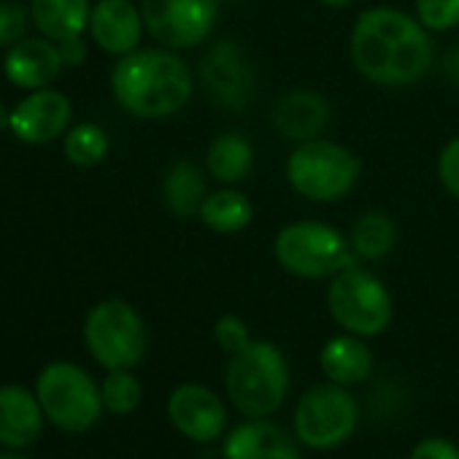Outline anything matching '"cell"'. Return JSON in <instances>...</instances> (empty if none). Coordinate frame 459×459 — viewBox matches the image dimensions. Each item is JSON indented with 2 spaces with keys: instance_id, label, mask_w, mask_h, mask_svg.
Listing matches in <instances>:
<instances>
[{
  "instance_id": "1",
  "label": "cell",
  "mask_w": 459,
  "mask_h": 459,
  "mask_svg": "<svg viewBox=\"0 0 459 459\" xmlns=\"http://www.w3.org/2000/svg\"><path fill=\"white\" fill-rule=\"evenodd\" d=\"M349 57L354 71L376 87H411L435 63L432 33L411 12L370 6L351 25Z\"/></svg>"
},
{
  "instance_id": "2",
  "label": "cell",
  "mask_w": 459,
  "mask_h": 459,
  "mask_svg": "<svg viewBox=\"0 0 459 459\" xmlns=\"http://www.w3.org/2000/svg\"><path fill=\"white\" fill-rule=\"evenodd\" d=\"M111 92L130 117L168 119L184 111L192 100L195 74L176 49L138 47L117 60L111 71Z\"/></svg>"
},
{
  "instance_id": "3",
  "label": "cell",
  "mask_w": 459,
  "mask_h": 459,
  "mask_svg": "<svg viewBox=\"0 0 459 459\" xmlns=\"http://www.w3.org/2000/svg\"><path fill=\"white\" fill-rule=\"evenodd\" d=\"M224 389L230 403L244 416H273L290 392V365L284 351L271 341H252L238 354H230Z\"/></svg>"
},
{
  "instance_id": "4",
  "label": "cell",
  "mask_w": 459,
  "mask_h": 459,
  "mask_svg": "<svg viewBox=\"0 0 459 459\" xmlns=\"http://www.w3.org/2000/svg\"><path fill=\"white\" fill-rule=\"evenodd\" d=\"M273 260L295 279L330 281L349 265L359 263L349 247V236L319 219H295L273 238Z\"/></svg>"
},
{
  "instance_id": "5",
  "label": "cell",
  "mask_w": 459,
  "mask_h": 459,
  "mask_svg": "<svg viewBox=\"0 0 459 459\" xmlns=\"http://www.w3.org/2000/svg\"><path fill=\"white\" fill-rule=\"evenodd\" d=\"M284 176L300 197L311 203H338L357 186L362 160L349 146L319 135L295 143L287 157Z\"/></svg>"
},
{
  "instance_id": "6",
  "label": "cell",
  "mask_w": 459,
  "mask_h": 459,
  "mask_svg": "<svg viewBox=\"0 0 459 459\" xmlns=\"http://www.w3.org/2000/svg\"><path fill=\"white\" fill-rule=\"evenodd\" d=\"M327 311L343 333L376 338L392 325L394 303L389 287L362 263H354L330 279Z\"/></svg>"
},
{
  "instance_id": "7",
  "label": "cell",
  "mask_w": 459,
  "mask_h": 459,
  "mask_svg": "<svg viewBox=\"0 0 459 459\" xmlns=\"http://www.w3.org/2000/svg\"><path fill=\"white\" fill-rule=\"evenodd\" d=\"M44 416L63 432H87L98 424L103 408L100 386L76 362H49L36 381Z\"/></svg>"
},
{
  "instance_id": "8",
  "label": "cell",
  "mask_w": 459,
  "mask_h": 459,
  "mask_svg": "<svg viewBox=\"0 0 459 459\" xmlns=\"http://www.w3.org/2000/svg\"><path fill=\"white\" fill-rule=\"evenodd\" d=\"M84 341L90 354L106 370H133L143 362L149 333L141 314L125 300H103L84 319Z\"/></svg>"
},
{
  "instance_id": "9",
  "label": "cell",
  "mask_w": 459,
  "mask_h": 459,
  "mask_svg": "<svg viewBox=\"0 0 459 459\" xmlns=\"http://www.w3.org/2000/svg\"><path fill=\"white\" fill-rule=\"evenodd\" d=\"M359 421L357 400L351 397L349 386L341 384H316L311 386L295 408V435L306 448L327 451L338 448L351 437Z\"/></svg>"
},
{
  "instance_id": "10",
  "label": "cell",
  "mask_w": 459,
  "mask_h": 459,
  "mask_svg": "<svg viewBox=\"0 0 459 459\" xmlns=\"http://www.w3.org/2000/svg\"><path fill=\"white\" fill-rule=\"evenodd\" d=\"M146 33L168 49L184 52L205 44L219 22L216 0H141Z\"/></svg>"
},
{
  "instance_id": "11",
  "label": "cell",
  "mask_w": 459,
  "mask_h": 459,
  "mask_svg": "<svg viewBox=\"0 0 459 459\" xmlns=\"http://www.w3.org/2000/svg\"><path fill=\"white\" fill-rule=\"evenodd\" d=\"M200 82L224 108H247L255 92V63L233 41H216L200 65Z\"/></svg>"
},
{
  "instance_id": "12",
  "label": "cell",
  "mask_w": 459,
  "mask_h": 459,
  "mask_svg": "<svg viewBox=\"0 0 459 459\" xmlns=\"http://www.w3.org/2000/svg\"><path fill=\"white\" fill-rule=\"evenodd\" d=\"M170 424L195 443H211L227 429V408L203 384H181L168 397Z\"/></svg>"
},
{
  "instance_id": "13",
  "label": "cell",
  "mask_w": 459,
  "mask_h": 459,
  "mask_svg": "<svg viewBox=\"0 0 459 459\" xmlns=\"http://www.w3.org/2000/svg\"><path fill=\"white\" fill-rule=\"evenodd\" d=\"M71 117H74V106L68 95L44 87V90H33L12 108L9 130L14 133L17 141L39 146L65 135L71 127Z\"/></svg>"
},
{
  "instance_id": "14",
  "label": "cell",
  "mask_w": 459,
  "mask_h": 459,
  "mask_svg": "<svg viewBox=\"0 0 459 459\" xmlns=\"http://www.w3.org/2000/svg\"><path fill=\"white\" fill-rule=\"evenodd\" d=\"M87 33L106 55L125 57L141 47L146 33L141 6L133 0H98L92 4Z\"/></svg>"
},
{
  "instance_id": "15",
  "label": "cell",
  "mask_w": 459,
  "mask_h": 459,
  "mask_svg": "<svg viewBox=\"0 0 459 459\" xmlns=\"http://www.w3.org/2000/svg\"><path fill=\"white\" fill-rule=\"evenodd\" d=\"M298 435L271 419H249L230 429L221 459H300Z\"/></svg>"
},
{
  "instance_id": "16",
  "label": "cell",
  "mask_w": 459,
  "mask_h": 459,
  "mask_svg": "<svg viewBox=\"0 0 459 459\" xmlns=\"http://www.w3.org/2000/svg\"><path fill=\"white\" fill-rule=\"evenodd\" d=\"M65 63L52 39H22L6 52L4 74L20 90H44L57 82Z\"/></svg>"
},
{
  "instance_id": "17",
  "label": "cell",
  "mask_w": 459,
  "mask_h": 459,
  "mask_svg": "<svg viewBox=\"0 0 459 459\" xmlns=\"http://www.w3.org/2000/svg\"><path fill=\"white\" fill-rule=\"evenodd\" d=\"M271 125L281 138L295 143L319 138L330 125V103L314 90H292L273 103Z\"/></svg>"
},
{
  "instance_id": "18",
  "label": "cell",
  "mask_w": 459,
  "mask_h": 459,
  "mask_svg": "<svg viewBox=\"0 0 459 459\" xmlns=\"http://www.w3.org/2000/svg\"><path fill=\"white\" fill-rule=\"evenodd\" d=\"M44 429V408L39 394L22 384L0 386V446L28 448Z\"/></svg>"
},
{
  "instance_id": "19",
  "label": "cell",
  "mask_w": 459,
  "mask_h": 459,
  "mask_svg": "<svg viewBox=\"0 0 459 459\" xmlns=\"http://www.w3.org/2000/svg\"><path fill=\"white\" fill-rule=\"evenodd\" d=\"M319 368L327 381L341 386H357L370 378L373 373V351L365 338L341 333L333 335L319 351Z\"/></svg>"
},
{
  "instance_id": "20",
  "label": "cell",
  "mask_w": 459,
  "mask_h": 459,
  "mask_svg": "<svg viewBox=\"0 0 459 459\" xmlns=\"http://www.w3.org/2000/svg\"><path fill=\"white\" fill-rule=\"evenodd\" d=\"M255 168V143L238 133L227 130L211 138L205 149V173L219 181L221 186H238L244 178H249Z\"/></svg>"
},
{
  "instance_id": "21",
  "label": "cell",
  "mask_w": 459,
  "mask_h": 459,
  "mask_svg": "<svg viewBox=\"0 0 459 459\" xmlns=\"http://www.w3.org/2000/svg\"><path fill=\"white\" fill-rule=\"evenodd\" d=\"M197 219L216 236H236L255 221V203L238 186H219L205 195Z\"/></svg>"
},
{
  "instance_id": "22",
  "label": "cell",
  "mask_w": 459,
  "mask_h": 459,
  "mask_svg": "<svg viewBox=\"0 0 459 459\" xmlns=\"http://www.w3.org/2000/svg\"><path fill=\"white\" fill-rule=\"evenodd\" d=\"M92 0H30V17L44 39L55 44L79 39L90 28Z\"/></svg>"
},
{
  "instance_id": "23",
  "label": "cell",
  "mask_w": 459,
  "mask_h": 459,
  "mask_svg": "<svg viewBox=\"0 0 459 459\" xmlns=\"http://www.w3.org/2000/svg\"><path fill=\"white\" fill-rule=\"evenodd\" d=\"M397 244V224L384 211H365L349 230V247L359 263H381Z\"/></svg>"
},
{
  "instance_id": "24",
  "label": "cell",
  "mask_w": 459,
  "mask_h": 459,
  "mask_svg": "<svg viewBox=\"0 0 459 459\" xmlns=\"http://www.w3.org/2000/svg\"><path fill=\"white\" fill-rule=\"evenodd\" d=\"M205 176L192 160H178L168 168L162 178V200L168 211L178 219H192L200 213L205 200Z\"/></svg>"
},
{
  "instance_id": "25",
  "label": "cell",
  "mask_w": 459,
  "mask_h": 459,
  "mask_svg": "<svg viewBox=\"0 0 459 459\" xmlns=\"http://www.w3.org/2000/svg\"><path fill=\"white\" fill-rule=\"evenodd\" d=\"M108 135L95 122H79L63 135V154L76 168H95L108 154Z\"/></svg>"
},
{
  "instance_id": "26",
  "label": "cell",
  "mask_w": 459,
  "mask_h": 459,
  "mask_svg": "<svg viewBox=\"0 0 459 459\" xmlns=\"http://www.w3.org/2000/svg\"><path fill=\"white\" fill-rule=\"evenodd\" d=\"M100 397L106 411L117 416H127L141 405L143 389L141 381L133 376V370H108V376L100 384Z\"/></svg>"
},
{
  "instance_id": "27",
  "label": "cell",
  "mask_w": 459,
  "mask_h": 459,
  "mask_svg": "<svg viewBox=\"0 0 459 459\" xmlns=\"http://www.w3.org/2000/svg\"><path fill=\"white\" fill-rule=\"evenodd\" d=\"M413 14L429 33L459 28V0H413Z\"/></svg>"
},
{
  "instance_id": "28",
  "label": "cell",
  "mask_w": 459,
  "mask_h": 459,
  "mask_svg": "<svg viewBox=\"0 0 459 459\" xmlns=\"http://www.w3.org/2000/svg\"><path fill=\"white\" fill-rule=\"evenodd\" d=\"M30 17L17 0H0V49H12L28 33Z\"/></svg>"
},
{
  "instance_id": "29",
  "label": "cell",
  "mask_w": 459,
  "mask_h": 459,
  "mask_svg": "<svg viewBox=\"0 0 459 459\" xmlns=\"http://www.w3.org/2000/svg\"><path fill=\"white\" fill-rule=\"evenodd\" d=\"M213 341L224 354H238L241 349H247L252 343V335H249V327L241 316L224 314L213 325Z\"/></svg>"
},
{
  "instance_id": "30",
  "label": "cell",
  "mask_w": 459,
  "mask_h": 459,
  "mask_svg": "<svg viewBox=\"0 0 459 459\" xmlns=\"http://www.w3.org/2000/svg\"><path fill=\"white\" fill-rule=\"evenodd\" d=\"M435 170H437V181L443 184V189L459 200V135L446 141V146L437 154Z\"/></svg>"
},
{
  "instance_id": "31",
  "label": "cell",
  "mask_w": 459,
  "mask_h": 459,
  "mask_svg": "<svg viewBox=\"0 0 459 459\" xmlns=\"http://www.w3.org/2000/svg\"><path fill=\"white\" fill-rule=\"evenodd\" d=\"M408 459H459V446L448 437H424L413 446Z\"/></svg>"
},
{
  "instance_id": "32",
  "label": "cell",
  "mask_w": 459,
  "mask_h": 459,
  "mask_svg": "<svg viewBox=\"0 0 459 459\" xmlns=\"http://www.w3.org/2000/svg\"><path fill=\"white\" fill-rule=\"evenodd\" d=\"M57 47H60V55H63L65 68H79V65L87 60V44H84V39H82V36H79V39L60 41Z\"/></svg>"
},
{
  "instance_id": "33",
  "label": "cell",
  "mask_w": 459,
  "mask_h": 459,
  "mask_svg": "<svg viewBox=\"0 0 459 459\" xmlns=\"http://www.w3.org/2000/svg\"><path fill=\"white\" fill-rule=\"evenodd\" d=\"M443 68H446V74H448L454 82H459V49L448 52V57L443 60Z\"/></svg>"
},
{
  "instance_id": "34",
  "label": "cell",
  "mask_w": 459,
  "mask_h": 459,
  "mask_svg": "<svg viewBox=\"0 0 459 459\" xmlns=\"http://www.w3.org/2000/svg\"><path fill=\"white\" fill-rule=\"evenodd\" d=\"M12 125V108H6L4 103H0V133H6Z\"/></svg>"
},
{
  "instance_id": "35",
  "label": "cell",
  "mask_w": 459,
  "mask_h": 459,
  "mask_svg": "<svg viewBox=\"0 0 459 459\" xmlns=\"http://www.w3.org/2000/svg\"><path fill=\"white\" fill-rule=\"evenodd\" d=\"M322 6H327V9H349L354 0H319Z\"/></svg>"
},
{
  "instance_id": "36",
  "label": "cell",
  "mask_w": 459,
  "mask_h": 459,
  "mask_svg": "<svg viewBox=\"0 0 459 459\" xmlns=\"http://www.w3.org/2000/svg\"><path fill=\"white\" fill-rule=\"evenodd\" d=\"M0 459H30V456L22 454L20 448H6V451H0Z\"/></svg>"
},
{
  "instance_id": "37",
  "label": "cell",
  "mask_w": 459,
  "mask_h": 459,
  "mask_svg": "<svg viewBox=\"0 0 459 459\" xmlns=\"http://www.w3.org/2000/svg\"><path fill=\"white\" fill-rule=\"evenodd\" d=\"M216 4H224V0H216Z\"/></svg>"
}]
</instances>
